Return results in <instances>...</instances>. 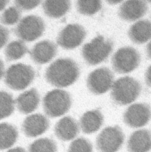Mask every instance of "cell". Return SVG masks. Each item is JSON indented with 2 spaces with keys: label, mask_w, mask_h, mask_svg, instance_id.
I'll return each mask as SVG.
<instances>
[{
  "label": "cell",
  "mask_w": 151,
  "mask_h": 152,
  "mask_svg": "<svg viewBox=\"0 0 151 152\" xmlns=\"http://www.w3.org/2000/svg\"><path fill=\"white\" fill-rule=\"evenodd\" d=\"M80 75V69L74 60L69 58H60L46 69L45 78L50 85L65 88L73 84Z\"/></svg>",
  "instance_id": "obj_1"
},
{
  "label": "cell",
  "mask_w": 151,
  "mask_h": 152,
  "mask_svg": "<svg viewBox=\"0 0 151 152\" xmlns=\"http://www.w3.org/2000/svg\"><path fill=\"white\" fill-rule=\"evenodd\" d=\"M110 96L113 101L119 105H126L135 101L140 95L142 86L136 79L124 76L113 82Z\"/></svg>",
  "instance_id": "obj_2"
},
{
  "label": "cell",
  "mask_w": 151,
  "mask_h": 152,
  "mask_svg": "<svg viewBox=\"0 0 151 152\" xmlns=\"http://www.w3.org/2000/svg\"><path fill=\"white\" fill-rule=\"evenodd\" d=\"M113 45L111 39L99 35L83 46L82 57L89 65H99L107 59L112 52Z\"/></svg>",
  "instance_id": "obj_3"
},
{
  "label": "cell",
  "mask_w": 151,
  "mask_h": 152,
  "mask_svg": "<svg viewBox=\"0 0 151 152\" xmlns=\"http://www.w3.org/2000/svg\"><path fill=\"white\" fill-rule=\"evenodd\" d=\"M72 104L70 94L62 89H54L44 96L43 106L44 113L50 118H56L65 114Z\"/></svg>",
  "instance_id": "obj_4"
},
{
  "label": "cell",
  "mask_w": 151,
  "mask_h": 152,
  "mask_svg": "<svg viewBox=\"0 0 151 152\" xmlns=\"http://www.w3.org/2000/svg\"><path fill=\"white\" fill-rule=\"evenodd\" d=\"M35 76V71L31 66L20 63L7 69L4 74V82L10 89L21 91L33 82Z\"/></svg>",
  "instance_id": "obj_5"
},
{
  "label": "cell",
  "mask_w": 151,
  "mask_h": 152,
  "mask_svg": "<svg viewBox=\"0 0 151 152\" xmlns=\"http://www.w3.org/2000/svg\"><path fill=\"white\" fill-rule=\"evenodd\" d=\"M45 29V23L40 17L30 15L20 20L14 28V33L21 40L31 42L40 37Z\"/></svg>",
  "instance_id": "obj_6"
},
{
  "label": "cell",
  "mask_w": 151,
  "mask_h": 152,
  "mask_svg": "<svg viewBox=\"0 0 151 152\" xmlns=\"http://www.w3.org/2000/svg\"><path fill=\"white\" fill-rule=\"evenodd\" d=\"M141 63L139 52L131 46L118 49L112 58V65L116 73L125 74L135 70Z\"/></svg>",
  "instance_id": "obj_7"
},
{
  "label": "cell",
  "mask_w": 151,
  "mask_h": 152,
  "mask_svg": "<svg viewBox=\"0 0 151 152\" xmlns=\"http://www.w3.org/2000/svg\"><path fill=\"white\" fill-rule=\"evenodd\" d=\"M125 134L118 126L104 129L96 139V148L99 152H116L122 146Z\"/></svg>",
  "instance_id": "obj_8"
},
{
  "label": "cell",
  "mask_w": 151,
  "mask_h": 152,
  "mask_svg": "<svg viewBox=\"0 0 151 152\" xmlns=\"http://www.w3.org/2000/svg\"><path fill=\"white\" fill-rule=\"evenodd\" d=\"M114 82L113 72L106 67H101L92 71L87 78L89 90L95 95L107 92Z\"/></svg>",
  "instance_id": "obj_9"
},
{
  "label": "cell",
  "mask_w": 151,
  "mask_h": 152,
  "mask_svg": "<svg viewBox=\"0 0 151 152\" xmlns=\"http://www.w3.org/2000/svg\"><path fill=\"white\" fill-rule=\"evenodd\" d=\"M86 36L84 28L78 24H70L59 33L57 43L63 49L72 50L78 47Z\"/></svg>",
  "instance_id": "obj_10"
},
{
  "label": "cell",
  "mask_w": 151,
  "mask_h": 152,
  "mask_svg": "<svg viewBox=\"0 0 151 152\" xmlns=\"http://www.w3.org/2000/svg\"><path fill=\"white\" fill-rule=\"evenodd\" d=\"M151 118V108L147 103H136L128 108L123 114L124 123L131 128L147 125Z\"/></svg>",
  "instance_id": "obj_11"
},
{
  "label": "cell",
  "mask_w": 151,
  "mask_h": 152,
  "mask_svg": "<svg viewBox=\"0 0 151 152\" xmlns=\"http://www.w3.org/2000/svg\"><path fill=\"white\" fill-rule=\"evenodd\" d=\"M148 11V5L144 0H127L119 7V17L126 21H136L145 16Z\"/></svg>",
  "instance_id": "obj_12"
},
{
  "label": "cell",
  "mask_w": 151,
  "mask_h": 152,
  "mask_svg": "<svg viewBox=\"0 0 151 152\" xmlns=\"http://www.w3.org/2000/svg\"><path fill=\"white\" fill-rule=\"evenodd\" d=\"M28 52L35 64L43 65L50 62L56 56L57 46L54 42L45 40L37 43Z\"/></svg>",
  "instance_id": "obj_13"
},
{
  "label": "cell",
  "mask_w": 151,
  "mask_h": 152,
  "mask_svg": "<svg viewBox=\"0 0 151 152\" xmlns=\"http://www.w3.org/2000/svg\"><path fill=\"white\" fill-rule=\"evenodd\" d=\"M50 121L41 114L27 117L22 124V130L28 137H36L44 133L49 128Z\"/></svg>",
  "instance_id": "obj_14"
},
{
  "label": "cell",
  "mask_w": 151,
  "mask_h": 152,
  "mask_svg": "<svg viewBox=\"0 0 151 152\" xmlns=\"http://www.w3.org/2000/svg\"><path fill=\"white\" fill-rule=\"evenodd\" d=\"M56 137L62 141L73 140L79 133V126L73 118L66 116L60 119L54 127Z\"/></svg>",
  "instance_id": "obj_15"
},
{
  "label": "cell",
  "mask_w": 151,
  "mask_h": 152,
  "mask_svg": "<svg viewBox=\"0 0 151 152\" xmlns=\"http://www.w3.org/2000/svg\"><path fill=\"white\" fill-rule=\"evenodd\" d=\"M40 101V96L35 88L25 91L21 94L16 99L18 110L23 114H28L34 111L38 107Z\"/></svg>",
  "instance_id": "obj_16"
},
{
  "label": "cell",
  "mask_w": 151,
  "mask_h": 152,
  "mask_svg": "<svg viewBox=\"0 0 151 152\" xmlns=\"http://www.w3.org/2000/svg\"><path fill=\"white\" fill-rule=\"evenodd\" d=\"M151 132L149 130L135 131L128 141V151L129 152H148L151 149Z\"/></svg>",
  "instance_id": "obj_17"
},
{
  "label": "cell",
  "mask_w": 151,
  "mask_h": 152,
  "mask_svg": "<svg viewBox=\"0 0 151 152\" xmlns=\"http://www.w3.org/2000/svg\"><path fill=\"white\" fill-rule=\"evenodd\" d=\"M104 117L98 110L85 113L80 119V126L84 133L92 134L98 131L103 124Z\"/></svg>",
  "instance_id": "obj_18"
},
{
  "label": "cell",
  "mask_w": 151,
  "mask_h": 152,
  "mask_svg": "<svg viewBox=\"0 0 151 152\" xmlns=\"http://www.w3.org/2000/svg\"><path fill=\"white\" fill-rule=\"evenodd\" d=\"M151 22L148 20H142L134 24L128 31L130 39L135 44L142 45L151 39Z\"/></svg>",
  "instance_id": "obj_19"
},
{
  "label": "cell",
  "mask_w": 151,
  "mask_h": 152,
  "mask_svg": "<svg viewBox=\"0 0 151 152\" xmlns=\"http://www.w3.org/2000/svg\"><path fill=\"white\" fill-rule=\"evenodd\" d=\"M72 7L70 0H44L42 7L46 15L59 18L66 15Z\"/></svg>",
  "instance_id": "obj_20"
},
{
  "label": "cell",
  "mask_w": 151,
  "mask_h": 152,
  "mask_svg": "<svg viewBox=\"0 0 151 152\" xmlns=\"http://www.w3.org/2000/svg\"><path fill=\"white\" fill-rule=\"evenodd\" d=\"M18 132L17 127L8 123L0 124V150L11 148L17 142Z\"/></svg>",
  "instance_id": "obj_21"
},
{
  "label": "cell",
  "mask_w": 151,
  "mask_h": 152,
  "mask_svg": "<svg viewBox=\"0 0 151 152\" xmlns=\"http://www.w3.org/2000/svg\"><path fill=\"white\" fill-rule=\"evenodd\" d=\"M29 52L27 46L22 40H14L7 45L4 53L7 61H15L22 58Z\"/></svg>",
  "instance_id": "obj_22"
},
{
  "label": "cell",
  "mask_w": 151,
  "mask_h": 152,
  "mask_svg": "<svg viewBox=\"0 0 151 152\" xmlns=\"http://www.w3.org/2000/svg\"><path fill=\"white\" fill-rule=\"evenodd\" d=\"M102 7V0H77L76 8L82 15L91 16L99 12Z\"/></svg>",
  "instance_id": "obj_23"
},
{
  "label": "cell",
  "mask_w": 151,
  "mask_h": 152,
  "mask_svg": "<svg viewBox=\"0 0 151 152\" xmlns=\"http://www.w3.org/2000/svg\"><path fill=\"white\" fill-rule=\"evenodd\" d=\"M15 110L12 95L4 91H0V120L10 116Z\"/></svg>",
  "instance_id": "obj_24"
},
{
  "label": "cell",
  "mask_w": 151,
  "mask_h": 152,
  "mask_svg": "<svg viewBox=\"0 0 151 152\" xmlns=\"http://www.w3.org/2000/svg\"><path fill=\"white\" fill-rule=\"evenodd\" d=\"M56 142L49 138H42L32 143L28 148V152H57Z\"/></svg>",
  "instance_id": "obj_25"
},
{
  "label": "cell",
  "mask_w": 151,
  "mask_h": 152,
  "mask_svg": "<svg viewBox=\"0 0 151 152\" xmlns=\"http://www.w3.org/2000/svg\"><path fill=\"white\" fill-rule=\"evenodd\" d=\"M21 17V10L17 7H10L2 13L0 21L4 25L12 26L19 22Z\"/></svg>",
  "instance_id": "obj_26"
},
{
  "label": "cell",
  "mask_w": 151,
  "mask_h": 152,
  "mask_svg": "<svg viewBox=\"0 0 151 152\" xmlns=\"http://www.w3.org/2000/svg\"><path fill=\"white\" fill-rule=\"evenodd\" d=\"M68 152H93V146L89 140L80 137L72 142Z\"/></svg>",
  "instance_id": "obj_27"
},
{
  "label": "cell",
  "mask_w": 151,
  "mask_h": 152,
  "mask_svg": "<svg viewBox=\"0 0 151 152\" xmlns=\"http://www.w3.org/2000/svg\"><path fill=\"white\" fill-rule=\"evenodd\" d=\"M42 0H14L16 7L23 11L31 10L39 5Z\"/></svg>",
  "instance_id": "obj_28"
},
{
  "label": "cell",
  "mask_w": 151,
  "mask_h": 152,
  "mask_svg": "<svg viewBox=\"0 0 151 152\" xmlns=\"http://www.w3.org/2000/svg\"><path fill=\"white\" fill-rule=\"evenodd\" d=\"M9 38V31L4 26L0 25V49L8 42Z\"/></svg>",
  "instance_id": "obj_29"
},
{
  "label": "cell",
  "mask_w": 151,
  "mask_h": 152,
  "mask_svg": "<svg viewBox=\"0 0 151 152\" xmlns=\"http://www.w3.org/2000/svg\"><path fill=\"white\" fill-rule=\"evenodd\" d=\"M145 82L147 85L150 87L151 86V68L149 67L147 70L145 74Z\"/></svg>",
  "instance_id": "obj_30"
},
{
  "label": "cell",
  "mask_w": 151,
  "mask_h": 152,
  "mask_svg": "<svg viewBox=\"0 0 151 152\" xmlns=\"http://www.w3.org/2000/svg\"><path fill=\"white\" fill-rule=\"evenodd\" d=\"M5 74V66L3 61L0 59V80L2 78Z\"/></svg>",
  "instance_id": "obj_31"
},
{
  "label": "cell",
  "mask_w": 151,
  "mask_h": 152,
  "mask_svg": "<svg viewBox=\"0 0 151 152\" xmlns=\"http://www.w3.org/2000/svg\"><path fill=\"white\" fill-rule=\"evenodd\" d=\"M9 0H0V11H2L9 3Z\"/></svg>",
  "instance_id": "obj_32"
},
{
  "label": "cell",
  "mask_w": 151,
  "mask_h": 152,
  "mask_svg": "<svg viewBox=\"0 0 151 152\" xmlns=\"http://www.w3.org/2000/svg\"><path fill=\"white\" fill-rule=\"evenodd\" d=\"M7 152H27L25 150L21 147H17L13 149H11L8 150Z\"/></svg>",
  "instance_id": "obj_33"
},
{
  "label": "cell",
  "mask_w": 151,
  "mask_h": 152,
  "mask_svg": "<svg viewBox=\"0 0 151 152\" xmlns=\"http://www.w3.org/2000/svg\"><path fill=\"white\" fill-rule=\"evenodd\" d=\"M110 5H116L122 2L123 0H105Z\"/></svg>",
  "instance_id": "obj_34"
},
{
  "label": "cell",
  "mask_w": 151,
  "mask_h": 152,
  "mask_svg": "<svg viewBox=\"0 0 151 152\" xmlns=\"http://www.w3.org/2000/svg\"><path fill=\"white\" fill-rule=\"evenodd\" d=\"M144 1H145L147 2H148V3H150V2H151V0H144Z\"/></svg>",
  "instance_id": "obj_35"
}]
</instances>
